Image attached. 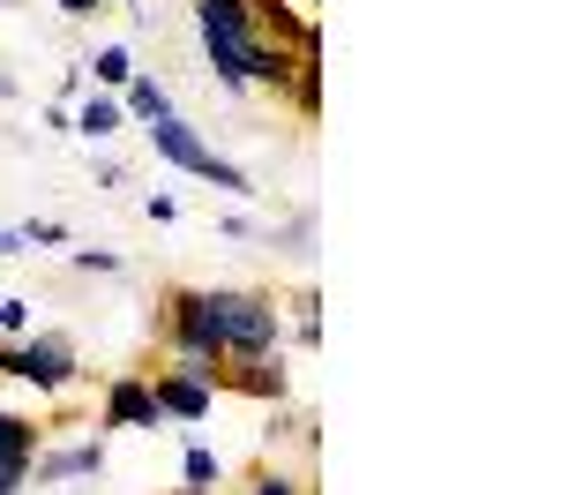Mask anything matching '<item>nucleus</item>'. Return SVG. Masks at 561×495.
I'll return each mask as SVG.
<instances>
[{
	"mask_svg": "<svg viewBox=\"0 0 561 495\" xmlns=\"http://www.w3.org/2000/svg\"><path fill=\"white\" fill-rule=\"evenodd\" d=\"M210 315H217V346H225V360L285 353V308H277V293H255V285H210Z\"/></svg>",
	"mask_w": 561,
	"mask_h": 495,
	"instance_id": "obj_1",
	"label": "nucleus"
},
{
	"mask_svg": "<svg viewBox=\"0 0 561 495\" xmlns=\"http://www.w3.org/2000/svg\"><path fill=\"white\" fill-rule=\"evenodd\" d=\"M142 135H150V150H158L165 166H180V173H195V180H210L217 195H255V180L240 173L232 158H217L210 143H203V128H187L180 113H165V121H150Z\"/></svg>",
	"mask_w": 561,
	"mask_h": 495,
	"instance_id": "obj_2",
	"label": "nucleus"
},
{
	"mask_svg": "<svg viewBox=\"0 0 561 495\" xmlns=\"http://www.w3.org/2000/svg\"><path fill=\"white\" fill-rule=\"evenodd\" d=\"M0 375H15V383L38 391V398H68L83 368H76V346H68L60 330H31V338L0 346Z\"/></svg>",
	"mask_w": 561,
	"mask_h": 495,
	"instance_id": "obj_3",
	"label": "nucleus"
},
{
	"mask_svg": "<svg viewBox=\"0 0 561 495\" xmlns=\"http://www.w3.org/2000/svg\"><path fill=\"white\" fill-rule=\"evenodd\" d=\"M150 330H158V346H165L173 360H187V353L225 360V346H217V315H210V285H165Z\"/></svg>",
	"mask_w": 561,
	"mask_h": 495,
	"instance_id": "obj_4",
	"label": "nucleus"
},
{
	"mask_svg": "<svg viewBox=\"0 0 561 495\" xmlns=\"http://www.w3.org/2000/svg\"><path fill=\"white\" fill-rule=\"evenodd\" d=\"M98 428H113V436H158L165 413H158L150 375H113L105 383V405H98Z\"/></svg>",
	"mask_w": 561,
	"mask_h": 495,
	"instance_id": "obj_5",
	"label": "nucleus"
},
{
	"mask_svg": "<svg viewBox=\"0 0 561 495\" xmlns=\"http://www.w3.org/2000/svg\"><path fill=\"white\" fill-rule=\"evenodd\" d=\"M195 31H203V60H210V76L225 90H248V68H255V31L248 23H210V15H195Z\"/></svg>",
	"mask_w": 561,
	"mask_h": 495,
	"instance_id": "obj_6",
	"label": "nucleus"
},
{
	"mask_svg": "<svg viewBox=\"0 0 561 495\" xmlns=\"http://www.w3.org/2000/svg\"><path fill=\"white\" fill-rule=\"evenodd\" d=\"M98 473H105V443L98 436H83V443H45L31 458V481L38 488H68V481H98Z\"/></svg>",
	"mask_w": 561,
	"mask_h": 495,
	"instance_id": "obj_7",
	"label": "nucleus"
},
{
	"mask_svg": "<svg viewBox=\"0 0 561 495\" xmlns=\"http://www.w3.org/2000/svg\"><path fill=\"white\" fill-rule=\"evenodd\" d=\"M150 391H158V413L180 420V428H203V420L217 413V398H225V391L195 383V375H180V368H158V375H150Z\"/></svg>",
	"mask_w": 561,
	"mask_h": 495,
	"instance_id": "obj_8",
	"label": "nucleus"
},
{
	"mask_svg": "<svg viewBox=\"0 0 561 495\" xmlns=\"http://www.w3.org/2000/svg\"><path fill=\"white\" fill-rule=\"evenodd\" d=\"M225 391L255 405H285L293 375H285V353H255V360H225Z\"/></svg>",
	"mask_w": 561,
	"mask_h": 495,
	"instance_id": "obj_9",
	"label": "nucleus"
},
{
	"mask_svg": "<svg viewBox=\"0 0 561 495\" xmlns=\"http://www.w3.org/2000/svg\"><path fill=\"white\" fill-rule=\"evenodd\" d=\"M68 135H83L90 150H98V143H113V135H128L121 98H113V90H83V98L68 105Z\"/></svg>",
	"mask_w": 561,
	"mask_h": 495,
	"instance_id": "obj_10",
	"label": "nucleus"
},
{
	"mask_svg": "<svg viewBox=\"0 0 561 495\" xmlns=\"http://www.w3.org/2000/svg\"><path fill=\"white\" fill-rule=\"evenodd\" d=\"M83 76H90V90H113V98H121V90L142 76V68H135V45H121V38L98 45V53L83 60Z\"/></svg>",
	"mask_w": 561,
	"mask_h": 495,
	"instance_id": "obj_11",
	"label": "nucleus"
},
{
	"mask_svg": "<svg viewBox=\"0 0 561 495\" xmlns=\"http://www.w3.org/2000/svg\"><path fill=\"white\" fill-rule=\"evenodd\" d=\"M121 113H128V128H150V121L173 113V90L158 83V76H135V83L121 90Z\"/></svg>",
	"mask_w": 561,
	"mask_h": 495,
	"instance_id": "obj_12",
	"label": "nucleus"
},
{
	"mask_svg": "<svg viewBox=\"0 0 561 495\" xmlns=\"http://www.w3.org/2000/svg\"><path fill=\"white\" fill-rule=\"evenodd\" d=\"M293 68H300V60H293L285 45H270V38H262V45H255V68H248V90H270V98H285Z\"/></svg>",
	"mask_w": 561,
	"mask_h": 495,
	"instance_id": "obj_13",
	"label": "nucleus"
},
{
	"mask_svg": "<svg viewBox=\"0 0 561 495\" xmlns=\"http://www.w3.org/2000/svg\"><path fill=\"white\" fill-rule=\"evenodd\" d=\"M45 450V428L31 413H15V405H0V458H38Z\"/></svg>",
	"mask_w": 561,
	"mask_h": 495,
	"instance_id": "obj_14",
	"label": "nucleus"
},
{
	"mask_svg": "<svg viewBox=\"0 0 561 495\" xmlns=\"http://www.w3.org/2000/svg\"><path fill=\"white\" fill-rule=\"evenodd\" d=\"M285 105H293L300 121H322V53L293 68V83H285Z\"/></svg>",
	"mask_w": 561,
	"mask_h": 495,
	"instance_id": "obj_15",
	"label": "nucleus"
},
{
	"mask_svg": "<svg viewBox=\"0 0 561 495\" xmlns=\"http://www.w3.org/2000/svg\"><path fill=\"white\" fill-rule=\"evenodd\" d=\"M180 488H225V458H217L210 443H187V458H180Z\"/></svg>",
	"mask_w": 561,
	"mask_h": 495,
	"instance_id": "obj_16",
	"label": "nucleus"
},
{
	"mask_svg": "<svg viewBox=\"0 0 561 495\" xmlns=\"http://www.w3.org/2000/svg\"><path fill=\"white\" fill-rule=\"evenodd\" d=\"M240 495H314V488H307L293 465H255V473L240 481Z\"/></svg>",
	"mask_w": 561,
	"mask_h": 495,
	"instance_id": "obj_17",
	"label": "nucleus"
},
{
	"mask_svg": "<svg viewBox=\"0 0 561 495\" xmlns=\"http://www.w3.org/2000/svg\"><path fill=\"white\" fill-rule=\"evenodd\" d=\"M38 301H23V293H8V301H0V346H15V338H31V330H38Z\"/></svg>",
	"mask_w": 561,
	"mask_h": 495,
	"instance_id": "obj_18",
	"label": "nucleus"
},
{
	"mask_svg": "<svg viewBox=\"0 0 561 495\" xmlns=\"http://www.w3.org/2000/svg\"><path fill=\"white\" fill-rule=\"evenodd\" d=\"M68 263L83 270V278H121V270H128V256H113V248H76Z\"/></svg>",
	"mask_w": 561,
	"mask_h": 495,
	"instance_id": "obj_19",
	"label": "nucleus"
},
{
	"mask_svg": "<svg viewBox=\"0 0 561 495\" xmlns=\"http://www.w3.org/2000/svg\"><path fill=\"white\" fill-rule=\"evenodd\" d=\"M23 248H68V225L60 218H31L23 225Z\"/></svg>",
	"mask_w": 561,
	"mask_h": 495,
	"instance_id": "obj_20",
	"label": "nucleus"
},
{
	"mask_svg": "<svg viewBox=\"0 0 561 495\" xmlns=\"http://www.w3.org/2000/svg\"><path fill=\"white\" fill-rule=\"evenodd\" d=\"M31 488V458H0V495H23Z\"/></svg>",
	"mask_w": 561,
	"mask_h": 495,
	"instance_id": "obj_21",
	"label": "nucleus"
},
{
	"mask_svg": "<svg viewBox=\"0 0 561 495\" xmlns=\"http://www.w3.org/2000/svg\"><path fill=\"white\" fill-rule=\"evenodd\" d=\"M90 180H98V188H121V180H128V166H121L113 150H98V158H90Z\"/></svg>",
	"mask_w": 561,
	"mask_h": 495,
	"instance_id": "obj_22",
	"label": "nucleus"
},
{
	"mask_svg": "<svg viewBox=\"0 0 561 495\" xmlns=\"http://www.w3.org/2000/svg\"><path fill=\"white\" fill-rule=\"evenodd\" d=\"M142 218H150V225H173L180 203H173V195H142Z\"/></svg>",
	"mask_w": 561,
	"mask_h": 495,
	"instance_id": "obj_23",
	"label": "nucleus"
},
{
	"mask_svg": "<svg viewBox=\"0 0 561 495\" xmlns=\"http://www.w3.org/2000/svg\"><path fill=\"white\" fill-rule=\"evenodd\" d=\"M90 90V76H83V60H76V68H60V105H76V98H83Z\"/></svg>",
	"mask_w": 561,
	"mask_h": 495,
	"instance_id": "obj_24",
	"label": "nucleus"
},
{
	"mask_svg": "<svg viewBox=\"0 0 561 495\" xmlns=\"http://www.w3.org/2000/svg\"><path fill=\"white\" fill-rule=\"evenodd\" d=\"M15 256H31L23 248V225H0V263H15Z\"/></svg>",
	"mask_w": 561,
	"mask_h": 495,
	"instance_id": "obj_25",
	"label": "nucleus"
},
{
	"mask_svg": "<svg viewBox=\"0 0 561 495\" xmlns=\"http://www.w3.org/2000/svg\"><path fill=\"white\" fill-rule=\"evenodd\" d=\"M217 233H225V240H255V218H240V211H232V218H217Z\"/></svg>",
	"mask_w": 561,
	"mask_h": 495,
	"instance_id": "obj_26",
	"label": "nucleus"
},
{
	"mask_svg": "<svg viewBox=\"0 0 561 495\" xmlns=\"http://www.w3.org/2000/svg\"><path fill=\"white\" fill-rule=\"evenodd\" d=\"M53 8H60L68 23H90V15H98V0H53Z\"/></svg>",
	"mask_w": 561,
	"mask_h": 495,
	"instance_id": "obj_27",
	"label": "nucleus"
},
{
	"mask_svg": "<svg viewBox=\"0 0 561 495\" xmlns=\"http://www.w3.org/2000/svg\"><path fill=\"white\" fill-rule=\"evenodd\" d=\"M173 495H217V488H173Z\"/></svg>",
	"mask_w": 561,
	"mask_h": 495,
	"instance_id": "obj_28",
	"label": "nucleus"
},
{
	"mask_svg": "<svg viewBox=\"0 0 561 495\" xmlns=\"http://www.w3.org/2000/svg\"><path fill=\"white\" fill-rule=\"evenodd\" d=\"M0 8H15V0H0Z\"/></svg>",
	"mask_w": 561,
	"mask_h": 495,
	"instance_id": "obj_29",
	"label": "nucleus"
}]
</instances>
